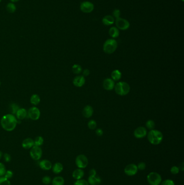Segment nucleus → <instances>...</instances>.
Instances as JSON below:
<instances>
[{
	"mask_svg": "<svg viewBox=\"0 0 184 185\" xmlns=\"http://www.w3.org/2000/svg\"><path fill=\"white\" fill-rule=\"evenodd\" d=\"M16 117L12 114H8L4 115L1 120V125L5 131L12 132L15 129L17 124Z\"/></svg>",
	"mask_w": 184,
	"mask_h": 185,
	"instance_id": "1",
	"label": "nucleus"
},
{
	"mask_svg": "<svg viewBox=\"0 0 184 185\" xmlns=\"http://www.w3.org/2000/svg\"><path fill=\"white\" fill-rule=\"evenodd\" d=\"M147 139L151 144L157 145L161 143L163 139V135L160 131L152 129L148 133Z\"/></svg>",
	"mask_w": 184,
	"mask_h": 185,
	"instance_id": "2",
	"label": "nucleus"
},
{
	"mask_svg": "<svg viewBox=\"0 0 184 185\" xmlns=\"http://www.w3.org/2000/svg\"><path fill=\"white\" fill-rule=\"evenodd\" d=\"M116 93L120 96H124L129 94L130 91V87L128 83L120 81L117 83L114 87Z\"/></svg>",
	"mask_w": 184,
	"mask_h": 185,
	"instance_id": "3",
	"label": "nucleus"
},
{
	"mask_svg": "<svg viewBox=\"0 0 184 185\" xmlns=\"http://www.w3.org/2000/svg\"><path fill=\"white\" fill-rule=\"evenodd\" d=\"M117 42L115 39H108L104 44V52L108 54H112L115 52L117 48Z\"/></svg>",
	"mask_w": 184,
	"mask_h": 185,
	"instance_id": "4",
	"label": "nucleus"
},
{
	"mask_svg": "<svg viewBox=\"0 0 184 185\" xmlns=\"http://www.w3.org/2000/svg\"><path fill=\"white\" fill-rule=\"evenodd\" d=\"M161 180V175L157 172H151L147 177V180L151 185H159Z\"/></svg>",
	"mask_w": 184,
	"mask_h": 185,
	"instance_id": "5",
	"label": "nucleus"
},
{
	"mask_svg": "<svg viewBox=\"0 0 184 185\" xmlns=\"http://www.w3.org/2000/svg\"><path fill=\"white\" fill-rule=\"evenodd\" d=\"M76 165L79 168H85L88 165V159L83 154L78 155L75 160Z\"/></svg>",
	"mask_w": 184,
	"mask_h": 185,
	"instance_id": "6",
	"label": "nucleus"
},
{
	"mask_svg": "<svg viewBox=\"0 0 184 185\" xmlns=\"http://www.w3.org/2000/svg\"><path fill=\"white\" fill-rule=\"evenodd\" d=\"M31 158L34 160H39L42 156V150L40 147L34 146L30 151Z\"/></svg>",
	"mask_w": 184,
	"mask_h": 185,
	"instance_id": "7",
	"label": "nucleus"
},
{
	"mask_svg": "<svg viewBox=\"0 0 184 185\" xmlns=\"http://www.w3.org/2000/svg\"><path fill=\"white\" fill-rule=\"evenodd\" d=\"M27 114L31 120L34 121L38 120L41 116V112L36 107H32L30 108Z\"/></svg>",
	"mask_w": 184,
	"mask_h": 185,
	"instance_id": "8",
	"label": "nucleus"
},
{
	"mask_svg": "<svg viewBox=\"0 0 184 185\" xmlns=\"http://www.w3.org/2000/svg\"><path fill=\"white\" fill-rule=\"evenodd\" d=\"M116 24L117 27L120 30H127L130 27V23L128 21L120 17L116 19Z\"/></svg>",
	"mask_w": 184,
	"mask_h": 185,
	"instance_id": "9",
	"label": "nucleus"
},
{
	"mask_svg": "<svg viewBox=\"0 0 184 185\" xmlns=\"http://www.w3.org/2000/svg\"><path fill=\"white\" fill-rule=\"evenodd\" d=\"M137 166L134 163H131L125 167L124 172L128 176H134L138 172Z\"/></svg>",
	"mask_w": 184,
	"mask_h": 185,
	"instance_id": "10",
	"label": "nucleus"
},
{
	"mask_svg": "<svg viewBox=\"0 0 184 185\" xmlns=\"http://www.w3.org/2000/svg\"><path fill=\"white\" fill-rule=\"evenodd\" d=\"M81 11L85 13H90L92 12L94 9L93 4L89 1H85L82 2L80 6Z\"/></svg>",
	"mask_w": 184,
	"mask_h": 185,
	"instance_id": "11",
	"label": "nucleus"
},
{
	"mask_svg": "<svg viewBox=\"0 0 184 185\" xmlns=\"http://www.w3.org/2000/svg\"><path fill=\"white\" fill-rule=\"evenodd\" d=\"M147 131L144 127H139L134 131V135L137 139H141L146 135Z\"/></svg>",
	"mask_w": 184,
	"mask_h": 185,
	"instance_id": "12",
	"label": "nucleus"
},
{
	"mask_svg": "<svg viewBox=\"0 0 184 185\" xmlns=\"http://www.w3.org/2000/svg\"><path fill=\"white\" fill-rule=\"evenodd\" d=\"M115 86V81H113L112 79L107 78L104 80L103 82L104 88L107 91L112 90Z\"/></svg>",
	"mask_w": 184,
	"mask_h": 185,
	"instance_id": "13",
	"label": "nucleus"
},
{
	"mask_svg": "<svg viewBox=\"0 0 184 185\" xmlns=\"http://www.w3.org/2000/svg\"><path fill=\"white\" fill-rule=\"evenodd\" d=\"M39 166L43 170H49L52 168L53 165L49 160L45 159L39 162Z\"/></svg>",
	"mask_w": 184,
	"mask_h": 185,
	"instance_id": "14",
	"label": "nucleus"
},
{
	"mask_svg": "<svg viewBox=\"0 0 184 185\" xmlns=\"http://www.w3.org/2000/svg\"><path fill=\"white\" fill-rule=\"evenodd\" d=\"M85 82V80L83 76H77L73 80V84L76 87H82Z\"/></svg>",
	"mask_w": 184,
	"mask_h": 185,
	"instance_id": "15",
	"label": "nucleus"
},
{
	"mask_svg": "<svg viewBox=\"0 0 184 185\" xmlns=\"http://www.w3.org/2000/svg\"><path fill=\"white\" fill-rule=\"evenodd\" d=\"M34 146V141L31 138H27L23 140L22 146L26 149H31Z\"/></svg>",
	"mask_w": 184,
	"mask_h": 185,
	"instance_id": "16",
	"label": "nucleus"
},
{
	"mask_svg": "<svg viewBox=\"0 0 184 185\" xmlns=\"http://www.w3.org/2000/svg\"><path fill=\"white\" fill-rule=\"evenodd\" d=\"M88 182L90 185H99L101 183V179L97 175L89 176Z\"/></svg>",
	"mask_w": 184,
	"mask_h": 185,
	"instance_id": "17",
	"label": "nucleus"
},
{
	"mask_svg": "<svg viewBox=\"0 0 184 185\" xmlns=\"http://www.w3.org/2000/svg\"><path fill=\"white\" fill-rule=\"evenodd\" d=\"M84 175V172L81 168H78L73 172V177L76 180L82 179Z\"/></svg>",
	"mask_w": 184,
	"mask_h": 185,
	"instance_id": "18",
	"label": "nucleus"
},
{
	"mask_svg": "<svg viewBox=\"0 0 184 185\" xmlns=\"http://www.w3.org/2000/svg\"><path fill=\"white\" fill-rule=\"evenodd\" d=\"M27 115L28 114H27V110L25 108H19L16 113V116L17 119L21 120L24 119L26 117H27Z\"/></svg>",
	"mask_w": 184,
	"mask_h": 185,
	"instance_id": "19",
	"label": "nucleus"
},
{
	"mask_svg": "<svg viewBox=\"0 0 184 185\" xmlns=\"http://www.w3.org/2000/svg\"><path fill=\"white\" fill-rule=\"evenodd\" d=\"M93 112V110L92 107L88 105L84 108L83 110V115L85 117L89 118L92 116Z\"/></svg>",
	"mask_w": 184,
	"mask_h": 185,
	"instance_id": "20",
	"label": "nucleus"
},
{
	"mask_svg": "<svg viewBox=\"0 0 184 185\" xmlns=\"http://www.w3.org/2000/svg\"><path fill=\"white\" fill-rule=\"evenodd\" d=\"M115 22V19L111 15H107L104 16L102 20V22L105 26L111 25Z\"/></svg>",
	"mask_w": 184,
	"mask_h": 185,
	"instance_id": "21",
	"label": "nucleus"
},
{
	"mask_svg": "<svg viewBox=\"0 0 184 185\" xmlns=\"http://www.w3.org/2000/svg\"><path fill=\"white\" fill-rule=\"evenodd\" d=\"M53 172L55 174H59L61 173L63 170V166L61 163H56L52 166Z\"/></svg>",
	"mask_w": 184,
	"mask_h": 185,
	"instance_id": "22",
	"label": "nucleus"
},
{
	"mask_svg": "<svg viewBox=\"0 0 184 185\" xmlns=\"http://www.w3.org/2000/svg\"><path fill=\"white\" fill-rule=\"evenodd\" d=\"M30 101L32 105L34 106H37L40 103L41 98L39 95L35 94L31 96Z\"/></svg>",
	"mask_w": 184,
	"mask_h": 185,
	"instance_id": "23",
	"label": "nucleus"
},
{
	"mask_svg": "<svg viewBox=\"0 0 184 185\" xmlns=\"http://www.w3.org/2000/svg\"><path fill=\"white\" fill-rule=\"evenodd\" d=\"M111 77L113 81H118L122 77V73L118 69L114 70L111 73Z\"/></svg>",
	"mask_w": 184,
	"mask_h": 185,
	"instance_id": "24",
	"label": "nucleus"
},
{
	"mask_svg": "<svg viewBox=\"0 0 184 185\" xmlns=\"http://www.w3.org/2000/svg\"><path fill=\"white\" fill-rule=\"evenodd\" d=\"M52 184L53 185H64V179L62 177H56L53 179Z\"/></svg>",
	"mask_w": 184,
	"mask_h": 185,
	"instance_id": "25",
	"label": "nucleus"
},
{
	"mask_svg": "<svg viewBox=\"0 0 184 185\" xmlns=\"http://www.w3.org/2000/svg\"><path fill=\"white\" fill-rule=\"evenodd\" d=\"M109 35L112 38H116L118 37L119 35V30L118 28L115 27H111L109 30Z\"/></svg>",
	"mask_w": 184,
	"mask_h": 185,
	"instance_id": "26",
	"label": "nucleus"
},
{
	"mask_svg": "<svg viewBox=\"0 0 184 185\" xmlns=\"http://www.w3.org/2000/svg\"><path fill=\"white\" fill-rule=\"evenodd\" d=\"M34 141V146H38V147L41 146L44 143V139L43 138L42 136H37Z\"/></svg>",
	"mask_w": 184,
	"mask_h": 185,
	"instance_id": "27",
	"label": "nucleus"
},
{
	"mask_svg": "<svg viewBox=\"0 0 184 185\" xmlns=\"http://www.w3.org/2000/svg\"><path fill=\"white\" fill-rule=\"evenodd\" d=\"M19 106L16 104L15 103H12L10 106H9V110L10 112L12 113V114H16V112H17V110L19 109Z\"/></svg>",
	"mask_w": 184,
	"mask_h": 185,
	"instance_id": "28",
	"label": "nucleus"
},
{
	"mask_svg": "<svg viewBox=\"0 0 184 185\" xmlns=\"http://www.w3.org/2000/svg\"><path fill=\"white\" fill-rule=\"evenodd\" d=\"M72 71L73 73L76 74H79L81 73L82 68L81 67V66L79 64H74L72 67Z\"/></svg>",
	"mask_w": 184,
	"mask_h": 185,
	"instance_id": "29",
	"label": "nucleus"
},
{
	"mask_svg": "<svg viewBox=\"0 0 184 185\" xmlns=\"http://www.w3.org/2000/svg\"><path fill=\"white\" fill-rule=\"evenodd\" d=\"M7 10L10 13H14L16 11V7L15 5L12 3H9L6 7Z\"/></svg>",
	"mask_w": 184,
	"mask_h": 185,
	"instance_id": "30",
	"label": "nucleus"
},
{
	"mask_svg": "<svg viewBox=\"0 0 184 185\" xmlns=\"http://www.w3.org/2000/svg\"><path fill=\"white\" fill-rule=\"evenodd\" d=\"M146 126L149 129L152 130V129H154V127H155V123L153 120H149L146 122Z\"/></svg>",
	"mask_w": 184,
	"mask_h": 185,
	"instance_id": "31",
	"label": "nucleus"
},
{
	"mask_svg": "<svg viewBox=\"0 0 184 185\" xmlns=\"http://www.w3.org/2000/svg\"><path fill=\"white\" fill-rule=\"evenodd\" d=\"M0 185H11V183L9 179L5 177H0Z\"/></svg>",
	"mask_w": 184,
	"mask_h": 185,
	"instance_id": "32",
	"label": "nucleus"
},
{
	"mask_svg": "<svg viewBox=\"0 0 184 185\" xmlns=\"http://www.w3.org/2000/svg\"><path fill=\"white\" fill-rule=\"evenodd\" d=\"M6 167L3 163H0V177H2L6 173Z\"/></svg>",
	"mask_w": 184,
	"mask_h": 185,
	"instance_id": "33",
	"label": "nucleus"
},
{
	"mask_svg": "<svg viewBox=\"0 0 184 185\" xmlns=\"http://www.w3.org/2000/svg\"><path fill=\"white\" fill-rule=\"evenodd\" d=\"M88 127L90 129H95L97 127V123L96 121L93 120H91L88 122Z\"/></svg>",
	"mask_w": 184,
	"mask_h": 185,
	"instance_id": "34",
	"label": "nucleus"
},
{
	"mask_svg": "<svg viewBox=\"0 0 184 185\" xmlns=\"http://www.w3.org/2000/svg\"><path fill=\"white\" fill-rule=\"evenodd\" d=\"M42 182L44 185H49L51 182V179L49 176H45L42 178Z\"/></svg>",
	"mask_w": 184,
	"mask_h": 185,
	"instance_id": "35",
	"label": "nucleus"
},
{
	"mask_svg": "<svg viewBox=\"0 0 184 185\" xmlns=\"http://www.w3.org/2000/svg\"><path fill=\"white\" fill-rule=\"evenodd\" d=\"M74 185H89V184L87 181L83 179H80V180H78L75 182Z\"/></svg>",
	"mask_w": 184,
	"mask_h": 185,
	"instance_id": "36",
	"label": "nucleus"
},
{
	"mask_svg": "<svg viewBox=\"0 0 184 185\" xmlns=\"http://www.w3.org/2000/svg\"><path fill=\"white\" fill-rule=\"evenodd\" d=\"M14 173L12 171L10 170H6V173L4 174V177L7 178V179H10L12 177Z\"/></svg>",
	"mask_w": 184,
	"mask_h": 185,
	"instance_id": "37",
	"label": "nucleus"
},
{
	"mask_svg": "<svg viewBox=\"0 0 184 185\" xmlns=\"http://www.w3.org/2000/svg\"><path fill=\"white\" fill-rule=\"evenodd\" d=\"M161 185H175L174 182L172 180L167 179L161 182Z\"/></svg>",
	"mask_w": 184,
	"mask_h": 185,
	"instance_id": "38",
	"label": "nucleus"
},
{
	"mask_svg": "<svg viewBox=\"0 0 184 185\" xmlns=\"http://www.w3.org/2000/svg\"><path fill=\"white\" fill-rule=\"evenodd\" d=\"M179 168L177 166H173L171 169V172L173 174H177L179 172Z\"/></svg>",
	"mask_w": 184,
	"mask_h": 185,
	"instance_id": "39",
	"label": "nucleus"
},
{
	"mask_svg": "<svg viewBox=\"0 0 184 185\" xmlns=\"http://www.w3.org/2000/svg\"><path fill=\"white\" fill-rule=\"evenodd\" d=\"M3 158H4V161L6 162H7V163L10 162L11 161V160H12L11 156L8 153H5L3 155Z\"/></svg>",
	"mask_w": 184,
	"mask_h": 185,
	"instance_id": "40",
	"label": "nucleus"
},
{
	"mask_svg": "<svg viewBox=\"0 0 184 185\" xmlns=\"http://www.w3.org/2000/svg\"><path fill=\"white\" fill-rule=\"evenodd\" d=\"M137 168L139 170H144L146 168L145 163H143V162L139 163L137 166Z\"/></svg>",
	"mask_w": 184,
	"mask_h": 185,
	"instance_id": "41",
	"label": "nucleus"
},
{
	"mask_svg": "<svg viewBox=\"0 0 184 185\" xmlns=\"http://www.w3.org/2000/svg\"><path fill=\"white\" fill-rule=\"evenodd\" d=\"M113 16L116 19L119 18L120 16V11L119 9H115L114 11H113Z\"/></svg>",
	"mask_w": 184,
	"mask_h": 185,
	"instance_id": "42",
	"label": "nucleus"
},
{
	"mask_svg": "<svg viewBox=\"0 0 184 185\" xmlns=\"http://www.w3.org/2000/svg\"><path fill=\"white\" fill-rule=\"evenodd\" d=\"M96 133L97 136H102L103 134V130L101 129H97L96 130Z\"/></svg>",
	"mask_w": 184,
	"mask_h": 185,
	"instance_id": "43",
	"label": "nucleus"
},
{
	"mask_svg": "<svg viewBox=\"0 0 184 185\" xmlns=\"http://www.w3.org/2000/svg\"><path fill=\"white\" fill-rule=\"evenodd\" d=\"M89 174H90V176H95V175H96V170H94V169L91 170H90V172H89Z\"/></svg>",
	"mask_w": 184,
	"mask_h": 185,
	"instance_id": "44",
	"label": "nucleus"
},
{
	"mask_svg": "<svg viewBox=\"0 0 184 185\" xmlns=\"http://www.w3.org/2000/svg\"><path fill=\"white\" fill-rule=\"evenodd\" d=\"M83 75L84 76H88L90 74V71H89V69H85V70H84V71H83Z\"/></svg>",
	"mask_w": 184,
	"mask_h": 185,
	"instance_id": "45",
	"label": "nucleus"
},
{
	"mask_svg": "<svg viewBox=\"0 0 184 185\" xmlns=\"http://www.w3.org/2000/svg\"><path fill=\"white\" fill-rule=\"evenodd\" d=\"M12 2H17V1H19V0H10Z\"/></svg>",
	"mask_w": 184,
	"mask_h": 185,
	"instance_id": "46",
	"label": "nucleus"
},
{
	"mask_svg": "<svg viewBox=\"0 0 184 185\" xmlns=\"http://www.w3.org/2000/svg\"><path fill=\"white\" fill-rule=\"evenodd\" d=\"M2 153L1 151H0V159L2 158Z\"/></svg>",
	"mask_w": 184,
	"mask_h": 185,
	"instance_id": "47",
	"label": "nucleus"
},
{
	"mask_svg": "<svg viewBox=\"0 0 184 185\" xmlns=\"http://www.w3.org/2000/svg\"><path fill=\"white\" fill-rule=\"evenodd\" d=\"M1 81H0V86H1Z\"/></svg>",
	"mask_w": 184,
	"mask_h": 185,
	"instance_id": "48",
	"label": "nucleus"
},
{
	"mask_svg": "<svg viewBox=\"0 0 184 185\" xmlns=\"http://www.w3.org/2000/svg\"><path fill=\"white\" fill-rule=\"evenodd\" d=\"M181 1H184V0H181Z\"/></svg>",
	"mask_w": 184,
	"mask_h": 185,
	"instance_id": "49",
	"label": "nucleus"
},
{
	"mask_svg": "<svg viewBox=\"0 0 184 185\" xmlns=\"http://www.w3.org/2000/svg\"><path fill=\"white\" fill-rule=\"evenodd\" d=\"M1 0H0V2H1Z\"/></svg>",
	"mask_w": 184,
	"mask_h": 185,
	"instance_id": "50",
	"label": "nucleus"
}]
</instances>
